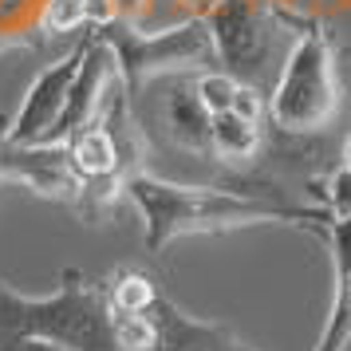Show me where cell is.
<instances>
[{"instance_id":"e0dca14e","label":"cell","mask_w":351,"mask_h":351,"mask_svg":"<svg viewBox=\"0 0 351 351\" xmlns=\"http://www.w3.org/2000/svg\"><path fill=\"white\" fill-rule=\"evenodd\" d=\"M319 197H324V209L332 217H351V170L339 166L328 174V182L319 186Z\"/></svg>"},{"instance_id":"6da1fadb","label":"cell","mask_w":351,"mask_h":351,"mask_svg":"<svg viewBox=\"0 0 351 351\" xmlns=\"http://www.w3.org/2000/svg\"><path fill=\"white\" fill-rule=\"evenodd\" d=\"M12 339H48L64 351H154V324L123 316L103 280L67 265L48 296H24L0 280V348Z\"/></svg>"},{"instance_id":"8fae6325","label":"cell","mask_w":351,"mask_h":351,"mask_svg":"<svg viewBox=\"0 0 351 351\" xmlns=\"http://www.w3.org/2000/svg\"><path fill=\"white\" fill-rule=\"evenodd\" d=\"M213 114L202 107V99L193 91H174L166 103V127L174 134V143L190 154H213V134H209Z\"/></svg>"},{"instance_id":"2e32d148","label":"cell","mask_w":351,"mask_h":351,"mask_svg":"<svg viewBox=\"0 0 351 351\" xmlns=\"http://www.w3.org/2000/svg\"><path fill=\"white\" fill-rule=\"evenodd\" d=\"M193 95L202 99V107L209 114H221L233 107V95H237V80L221 71V67H213V71H202L197 83H193Z\"/></svg>"},{"instance_id":"52a82bcc","label":"cell","mask_w":351,"mask_h":351,"mask_svg":"<svg viewBox=\"0 0 351 351\" xmlns=\"http://www.w3.org/2000/svg\"><path fill=\"white\" fill-rule=\"evenodd\" d=\"M80 64H83V44L67 51L64 60L48 64L20 99L16 114L8 123V138H16L24 146H51V134L64 119V107H67V95H71V83L80 75Z\"/></svg>"},{"instance_id":"ac0fdd59","label":"cell","mask_w":351,"mask_h":351,"mask_svg":"<svg viewBox=\"0 0 351 351\" xmlns=\"http://www.w3.org/2000/svg\"><path fill=\"white\" fill-rule=\"evenodd\" d=\"M229 111L249 119V123H261V119H269V95L261 87H253V83H237V95H233Z\"/></svg>"},{"instance_id":"277c9868","label":"cell","mask_w":351,"mask_h":351,"mask_svg":"<svg viewBox=\"0 0 351 351\" xmlns=\"http://www.w3.org/2000/svg\"><path fill=\"white\" fill-rule=\"evenodd\" d=\"M300 12H288L276 0H217L206 24L217 44V67L237 83H253L265 95L280 80L292 40L304 28Z\"/></svg>"},{"instance_id":"4fadbf2b","label":"cell","mask_w":351,"mask_h":351,"mask_svg":"<svg viewBox=\"0 0 351 351\" xmlns=\"http://www.w3.org/2000/svg\"><path fill=\"white\" fill-rule=\"evenodd\" d=\"M103 288H107L111 304L123 316H146V312L154 308V300L162 296V288L154 285V276H146V272H138V269H114L111 276L103 280Z\"/></svg>"},{"instance_id":"9c48e42d","label":"cell","mask_w":351,"mask_h":351,"mask_svg":"<svg viewBox=\"0 0 351 351\" xmlns=\"http://www.w3.org/2000/svg\"><path fill=\"white\" fill-rule=\"evenodd\" d=\"M119 83H123V75H119V60H114L111 44H107L103 36H87V40H83L80 75L71 83V95H67L60 127L51 134V146L67 143L80 127H87L91 119H99V111L107 107V99H111V91Z\"/></svg>"},{"instance_id":"5b68a950","label":"cell","mask_w":351,"mask_h":351,"mask_svg":"<svg viewBox=\"0 0 351 351\" xmlns=\"http://www.w3.org/2000/svg\"><path fill=\"white\" fill-rule=\"evenodd\" d=\"M343 107L339 51L324 20L308 16L292 40L280 80L269 91V123L285 134H316Z\"/></svg>"},{"instance_id":"9a60e30c","label":"cell","mask_w":351,"mask_h":351,"mask_svg":"<svg viewBox=\"0 0 351 351\" xmlns=\"http://www.w3.org/2000/svg\"><path fill=\"white\" fill-rule=\"evenodd\" d=\"M83 24H91V0H44V12H40L44 36H67Z\"/></svg>"},{"instance_id":"7c38bea8","label":"cell","mask_w":351,"mask_h":351,"mask_svg":"<svg viewBox=\"0 0 351 351\" xmlns=\"http://www.w3.org/2000/svg\"><path fill=\"white\" fill-rule=\"evenodd\" d=\"M209 134H213V158L217 162H253L256 150H261V123H249L233 111H221L213 114L209 123Z\"/></svg>"},{"instance_id":"7a4b0ae2","label":"cell","mask_w":351,"mask_h":351,"mask_svg":"<svg viewBox=\"0 0 351 351\" xmlns=\"http://www.w3.org/2000/svg\"><path fill=\"white\" fill-rule=\"evenodd\" d=\"M127 197L143 213L146 249L166 253L174 241L197 233H233L249 225H304L324 233L332 213L319 206H296L272 190H229V186H178L143 170L130 178Z\"/></svg>"},{"instance_id":"d6986e66","label":"cell","mask_w":351,"mask_h":351,"mask_svg":"<svg viewBox=\"0 0 351 351\" xmlns=\"http://www.w3.org/2000/svg\"><path fill=\"white\" fill-rule=\"evenodd\" d=\"M182 4H190V8H193V16H206V12L213 8V4H217V0H182Z\"/></svg>"},{"instance_id":"3957f363","label":"cell","mask_w":351,"mask_h":351,"mask_svg":"<svg viewBox=\"0 0 351 351\" xmlns=\"http://www.w3.org/2000/svg\"><path fill=\"white\" fill-rule=\"evenodd\" d=\"M130 99L134 95L119 83L107 99V107L99 111V119H91L64 143L67 158L83 182L80 202H75L83 221H99L103 213H111V206L127 193L130 178H138L146 170L150 143L134 119Z\"/></svg>"},{"instance_id":"ba28073f","label":"cell","mask_w":351,"mask_h":351,"mask_svg":"<svg viewBox=\"0 0 351 351\" xmlns=\"http://www.w3.org/2000/svg\"><path fill=\"white\" fill-rule=\"evenodd\" d=\"M0 182H20V186L36 190L40 197L64 202V206H75L83 190L64 143L24 146L16 138H8V130H0Z\"/></svg>"},{"instance_id":"8992f818","label":"cell","mask_w":351,"mask_h":351,"mask_svg":"<svg viewBox=\"0 0 351 351\" xmlns=\"http://www.w3.org/2000/svg\"><path fill=\"white\" fill-rule=\"evenodd\" d=\"M95 36L111 44L123 87L130 95H143L146 83L162 80V75H202L217 67V44H213L206 16H186L182 24L162 28L154 36L130 20H111L95 28Z\"/></svg>"},{"instance_id":"ffe728a7","label":"cell","mask_w":351,"mask_h":351,"mask_svg":"<svg viewBox=\"0 0 351 351\" xmlns=\"http://www.w3.org/2000/svg\"><path fill=\"white\" fill-rule=\"evenodd\" d=\"M343 166L351 170V134H348V143H343Z\"/></svg>"},{"instance_id":"5bb4252c","label":"cell","mask_w":351,"mask_h":351,"mask_svg":"<svg viewBox=\"0 0 351 351\" xmlns=\"http://www.w3.org/2000/svg\"><path fill=\"white\" fill-rule=\"evenodd\" d=\"M348 343H351V280L335 276V300H332V312H328V324H324L316 351H348Z\"/></svg>"},{"instance_id":"30bf717a","label":"cell","mask_w":351,"mask_h":351,"mask_svg":"<svg viewBox=\"0 0 351 351\" xmlns=\"http://www.w3.org/2000/svg\"><path fill=\"white\" fill-rule=\"evenodd\" d=\"M146 319L154 324V351H261L249 339H241L229 324L182 312L170 296H158Z\"/></svg>"}]
</instances>
